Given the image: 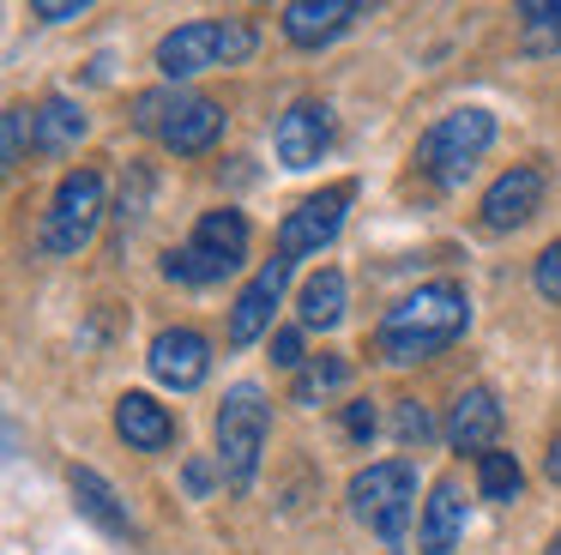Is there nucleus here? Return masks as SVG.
Wrapping results in <instances>:
<instances>
[{
    "instance_id": "obj_1",
    "label": "nucleus",
    "mask_w": 561,
    "mask_h": 555,
    "mask_svg": "<svg viewBox=\"0 0 561 555\" xmlns=\"http://www.w3.org/2000/svg\"><path fill=\"white\" fill-rule=\"evenodd\" d=\"M465 326H471V302H465V290L453 284V278H435V284H416L411 296L380 320L375 344H380V356H387V362L411 369V362L447 350Z\"/></svg>"
},
{
    "instance_id": "obj_2",
    "label": "nucleus",
    "mask_w": 561,
    "mask_h": 555,
    "mask_svg": "<svg viewBox=\"0 0 561 555\" xmlns=\"http://www.w3.org/2000/svg\"><path fill=\"white\" fill-rule=\"evenodd\" d=\"M254 24L242 19H194V24H175L170 36L158 43V72L170 84L194 79V72H211V67H236V60L254 55Z\"/></svg>"
},
{
    "instance_id": "obj_3",
    "label": "nucleus",
    "mask_w": 561,
    "mask_h": 555,
    "mask_svg": "<svg viewBox=\"0 0 561 555\" xmlns=\"http://www.w3.org/2000/svg\"><path fill=\"white\" fill-rule=\"evenodd\" d=\"M248 217L242 212H206L194 224V236H187V248L163 253V278L170 284H218V278H230L236 265L248 260Z\"/></svg>"
},
{
    "instance_id": "obj_4",
    "label": "nucleus",
    "mask_w": 561,
    "mask_h": 555,
    "mask_svg": "<svg viewBox=\"0 0 561 555\" xmlns=\"http://www.w3.org/2000/svg\"><path fill=\"white\" fill-rule=\"evenodd\" d=\"M266 434H272V405L254 381L230 386L218 405V477L230 489H248L260 471V453H266Z\"/></svg>"
},
{
    "instance_id": "obj_5",
    "label": "nucleus",
    "mask_w": 561,
    "mask_h": 555,
    "mask_svg": "<svg viewBox=\"0 0 561 555\" xmlns=\"http://www.w3.org/2000/svg\"><path fill=\"white\" fill-rule=\"evenodd\" d=\"M489 145H495V115L489 109H453L416 139V169L440 188H459Z\"/></svg>"
},
{
    "instance_id": "obj_6",
    "label": "nucleus",
    "mask_w": 561,
    "mask_h": 555,
    "mask_svg": "<svg viewBox=\"0 0 561 555\" xmlns=\"http://www.w3.org/2000/svg\"><path fill=\"white\" fill-rule=\"evenodd\" d=\"M351 507H356V519H368L387 543H399L404 525L416 519V465L411 458H380V465L356 471Z\"/></svg>"
},
{
    "instance_id": "obj_7",
    "label": "nucleus",
    "mask_w": 561,
    "mask_h": 555,
    "mask_svg": "<svg viewBox=\"0 0 561 555\" xmlns=\"http://www.w3.org/2000/svg\"><path fill=\"white\" fill-rule=\"evenodd\" d=\"M98 217H103V175L98 169H73V175H61L49 212H43L37 248L43 253H79L98 236Z\"/></svg>"
},
{
    "instance_id": "obj_8",
    "label": "nucleus",
    "mask_w": 561,
    "mask_h": 555,
    "mask_svg": "<svg viewBox=\"0 0 561 555\" xmlns=\"http://www.w3.org/2000/svg\"><path fill=\"white\" fill-rule=\"evenodd\" d=\"M351 200H356V188H351V181H339V188L308 193L296 212H284V224H278V260H308V253H320L332 236H339Z\"/></svg>"
},
{
    "instance_id": "obj_9",
    "label": "nucleus",
    "mask_w": 561,
    "mask_h": 555,
    "mask_svg": "<svg viewBox=\"0 0 561 555\" xmlns=\"http://www.w3.org/2000/svg\"><path fill=\"white\" fill-rule=\"evenodd\" d=\"M332 145V109L314 103V97H302V103H290L278 115V133H272V151H278L284 169H314L320 157H327Z\"/></svg>"
},
{
    "instance_id": "obj_10",
    "label": "nucleus",
    "mask_w": 561,
    "mask_h": 555,
    "mask_svg": "<svg viewBox=\"0 0 561 555\" xmlns=\"http://www.w3.org/2000/svg\"><path fill=\"white\" fill-rule=\"evenodd\" d=\"M146 369L158 374L163 386H175V393H194V386L211 374V344L194 332V326H163V332L151 338V350H146Z\"/></svg>"
},
{
    "instance_id": "obj_11",
    "label": "nucleus",
    "mask_w": 561,
    "mask_h": 555,
    "mask_svg": "<svg viewBox=\"0 0 561 555\" xmlns=\"http://www.w3.org/2000/svg\"><path fill=\"white\" fill-rule=\"evenodd\" d=\"M284 278H290V260H272V265H260V272L248 278V290L230 308V326H224L236 350H248L254 338L272 332V308H278V296H284Z\"/></svg>"
},
{
    "instance_id": "obj_12",
    "label": "nucleus",
    "mask_w": 561,
    "mask_h": 555,
    "mask_svg": "<svg viewBox=\"0 0 561 555\" xmlns=\"http://www.w3.org/2000/svg\"><path fill=\"white\" fill-rule=\"evenodd\" d=\"M543 205V169L537 163H513L507 175H495L489 181V193H483V224L489 229H519L525 217Z\"/></svg>"
},
{
    "instance_id": "obj_13",
    "label": "nucleus",
    "mask_w": 561,
    "mask_h": 555,
    "mask_svg": "<svg viewBox=\"0 0 561 555\" xmlns=\"http://www.w3.org/2000/svg\"><path fill=\"white\" fill-rule=\"evenodd\" d=\"M356 19H363L356 0H290L278 24L296 48H320V43H332V36H344Z\"/></svg>"
},
{
    "instance_id": "obj_14",
    "label": "nucleus",
    "mask_w": 561,
    "mask_h": 555,
    "mask_svg": "<svg viewBox=\"0 0 561 555\" xmlns=\"http://www.w3.org/2000/svg\"><path fill=\"white\" fill-rule=\"evenodd\" d=\"M495 434H501V405H495V393L489 386H465L459 393V405H453V417H447V441L459 446V453H495Z\"/></svg>"
},
{
    "instance_id": "obj_15",
    "label": "nucleus",
    "mask_w": 561,
    "mask_h": 555,
    "mask_svg": "<svg viewBox=\"0 0 561 555\" xmlns=\"http://www.w3.org/2000/svg\"><path fill=\"white\" fill-rule=\"evenodd\" d=\"M115 434L127 446H139V453H163L175 441V417L151 393H122L115 398Z\"/></svg>"
},
{
    "instance_id": "obj_16",
    "label": "nucleus",
    "mask_w": 561,
    "mask_h": 555,
    "mask_svg": "<svg viewBox=\"0 0 561 555\" xmlns=\"http://www.w3.org/2000/svg\"><path fill=\"white\" fill-rule=\"evenodd\" d=\"M465 531V495H459V477H440L423 501V555H447Z\"/></svg>"
},
{
    "instance_id": "obj_17",
    "label": "nucleus",
    "mask_w": 561,
    "mask_h": 555,
    "mask_svg": "<svg viewBox=\"0 0 561 555\" xmlns=\"http://www.w3.org/2000/svg\"><path fill=\"white\" fill-rule=\"evenodd\" d=\"M218 133H224V109L211 103V97H194V103H187L182 115L158 133V139L170 145L175 157H199V151H211V145H218Z\"/></svg>"
},
{
    "instance_id": "obj_18",
    "label": "nucleus",
    "mask_w": 561,
    "mask_h": 555,
    "mask_svg": "<svg viewBox=\"0 0 561 555\" xmlns=\"http://www.w3.org/2000/svg\"><path fill=\"white\" fill-rule=\"evenodd\" d=\"M73 501H79V513H85L98 531H110V537H134V519H127V507L115 501V489H110V483H103L91 465H73Z\"/></svg>"
},
{
    "instance_id": "obj_19",
    "label": "nucleus",
    "mask_w": 561,
    "mask_h": 555,
    "mask_svg": "<svg viewBox=\"0 0 561 555\" xmlns=\"http://www.w3.org/2000/svg\"><path fill=\"white\" fill-rule=\"evenodd\" d=\"M344 296H351V284H344V272H314L302 284V296H296V314H302L308 332H332V326L344 320Z\"/></svg>"
},
{
    "instance_id": "obj_20",
    "label": "nucleus",
    "mask_w": 561,
    "mask_h": 555,
    "mask_svg": "<svg viewBox=\"0 0 561 555\" xmlns=\"http://www.w3.org/2000/svg\"><path fill=\"white\" fill-rule=\"evenodd\" d=\"M85 127H91V121H85V109H79L73 97H49V103L37 109V145H43V151H55V157L73 151V145L85 139Z\"/></svg>"
},
{
    "instance_id": "obj_21",
    "label": "nucleus",
    "mask_w": 561,
    "mask_h": 555,
    "mask_svg": "<svg viewBox=\"0 0 561 555\" xmlns=\"http://www.w3.org/2000/svg\"><path fill=\"white\" fill-rule=\"evenodd\" d=\"M477 489H483V501H519L525 489V471L513 453H483L477 458Z\"/></svg>"
},
{
    "instance_id": "obj_22",
    "label": "nucleus",
    "mask_w": 561,
    "mask_h": 555,
    "mask_svg": "<svg viewBox=\"0 0 561 555\" xmlns=\"http://www.w3.org/2000/svg\"><path fill=\"white\" fill-rule=\"evenodd\" d=\"M344 381H351V362H344V356H314L302 374H296V398H302V405H314V398L339 393Z\"/></svg>"
},
{
    "instance_id": "obj_23",
    "label": "nucleus",
    "mask_w": 561,
    "mask_h": 555,
    "mask_svg": "<svg viewBox=\"0 0 561 555\" xmlns=\"http://www.w3.org/2000/svg\"><path fill=\"white\" fill-rule=\"evenodd\" d=\"M187 103H194L187 91H175V84H163V91H146V97L134 103V121H139L146 133H163V127H170V121L187 109Z\"/></svg>"
},
{
    "instance_id": "obj_24",
    "label": "nucleus",
    "mask_w": 561,
    "mask_h": 555,
    "mask_svg": "<svg viewBox=\"0 0 561 555\" xmlns=\"http://www.w3.org/2000/svg\"><path fill=\"white\" fill-rule=\"evenodd\" d=\"M25 139H37V115L31 109H7L0 115V163L7 169L25 163Z\"/></svg>"
},
{
    "instance_id": "obj_25",
    "label": "nucleus",
    "mask_w": 561,
    "mask_h": 555,
    "mask_svg": "<svg viewBox=\"0 0 561 555\" xmlns=\"http://www.w3.org/2000/svg\"><path fill=\"white\" fill-rule=\"evenodd\" d=\"M531 284H537V296H543V302H561V241H549V248L537 253Z\"/></svg>"
},
{
    "instance_id": "obj_26",
    "label": "nucleus",
    "mask_w": 561,
    "mask_h": 555,
    "mask_svg": "<svg viewBox=\"0 0 561 555\" xmlns=\"http://www.w3.org/2000/svg\"><path fill=\"white\" fill-rule=\"evenodd\" d=\"M392 429H399V441H404V446H423L428 434H435V422H428V410L416 405V398H404L399 417H392Z\"/></svg>"
},
{
    "instance_id": "obj_27",
    "label": "nucleus",
    "mask_w": 561,
    "mask_h": 555,
    "mask_svg": "<svg viewBox=\"0 0 561 555\" xmlns=\"http://www.w3.org/2000/svg\"><path fill=\"white\" fill-rule=\"evenodd\" d=\"M146 193H151V175H146V169H134V193H122V241L134 236L139 212H146Z\"/></svg>"
},
{
    "instance_id": "obj_28",
    "label": "nucleus",
    "mask_w": 561,
    "mask_h": 555,
    "mask_svg": "<svg viewBox=\"0 0 561 555\" xmlns=\"http://www.w3.org/2000/svg\"><path fill=\"white\" fill-rule=\"evenodd\" d=\"M513 12L525 19V31H543V24H561V0H519Z\"/></svg>"
},
{
    "instance_id": "obj_29",
    "label": "nucleus",
    "mask_w": 561,
    "mask_h": 555,
    "mask_svg": "<svg viewBox=\"0 0 561 555\" xmlns=\"http://www.w3.org/2000/svg\"><path fill=\"white\" fill-rule=\"evenodd\" d=\"M272 362H278V369H296V374H302V332H296V326L272 338Z\"/></svg>"
},
{
    "instance_id": "obj_30",
    "label": "nucleus",
    "mask_w": 561,
    "mask_h": 555,
    "mask_svg": "<svg viewBox=\"0 0 561 555\" xmlns=\"http://www.w3.org/2000/svg\"><path fill=\"white\" fill-rule=\"evenodd\" d=\"M85 12V0H37L31 7V19H43V24H67V19H79Z\"/></svg>"
},
{
    "instance_id": "obj_31",
    "label": "nucleus",
    "mask_w": 561,
    "mask_h": 555,
    "mask_svg": "<svg viewBox=\"0 0 561 555\" xmlns=\"http://www.w3.org/2000/svg\"><path fill=\"white\" fill-rule=\"evenodd\" d=\"M344 429H351V441H368V434H375V405H368V398L344 405Z\"/></svg>"
},
{
    "instance_id": "obj_32",
    "label": "nucleus",
    "mask_w": 561,
    "mask_h": 555,
    "mask_svg": "<svg viewBox=\"0 0 561 555\" xmlns=\"http://www.w3.org/2000/svg\"><path fill=\"white\" fill-rule=\"evenodd\" d=\"M561 48V24H543V31H525V55H556Z\"/></svg>"
},
{
    "instance_id": "obj_33",
    "label": "nucleus",
    "mask_w": 561,
    "mask_h": 555,
    "mask_svg": "<svg viewBox=\"0 0 561 555\" xmlns=\"http://www.w3.org/2000/svg\"><path fill=\"white\" fill-rule=\"evenodd\" d=\"M187 489H194V495L211 489V465H206V458H194V465H187Z\"/></svg>"
},
{
    "instance_id": "obj_34",
    "label": "nucleus",
    "mask_w": 561,
    "mask_h": 555,
    "mask_svg": "<svg viewBox=\"0 0 561 555\" xmlns=\"http://www.w3.org/2000/svg\"><path fill=\"white\" fill-rule=\"evenodd\" d=\"M543 471H549V483H556V489H561V434H556V441H549V458H543Z\"/></svg>"
},
{
    "instance_id": "obj_35",
    "label": "nucleus",
    "mask_w": 561,
    "mask_h": 555,
    "mask_svg": "<svg viewBox=\"0 0 561 555\" xmlns=\"http://www.w3.org/2000/svg\"><path fill=\"white\" fill-rule=\"evenodd\" d=\"M549 555H561V531H556V543H549Z\"/></svg>"
}]
</instances>
